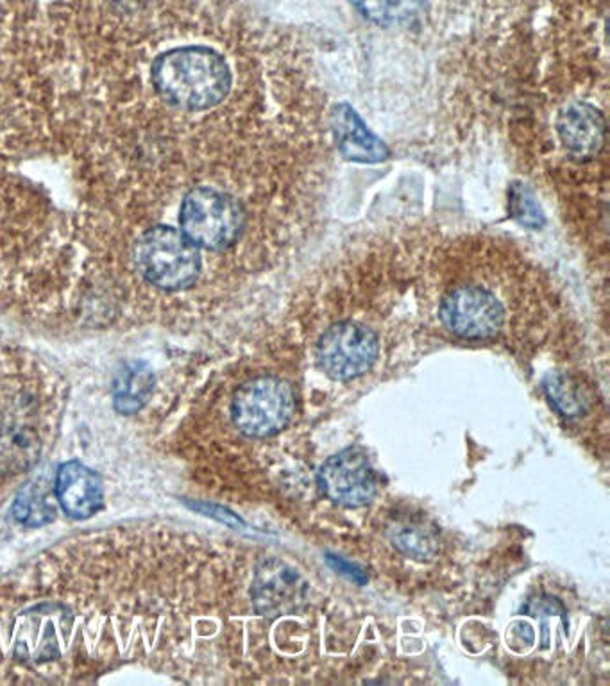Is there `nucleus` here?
<instances>
[{
	"mask_svg": "<svg viewBox=\"0 0 610 686\" xmlns=\"http://www.w3.org/2000/svg\"><path fill=\"white\" fill-rule=\"evenodd\" d=\"M151 75L159 97L187 111L217 108L234 86L226 58L204 45L167 50L154 61Z\"/></svg>",
	"mask_w": 610,
	"mask_h": 686,
	"instance_id": "obj_1",
	"label": "nucleus"
},
{
	"mask_svg": "<svg viewBox=\"0 0 610 686\" xmlns=\"http://www.w3.org/2000/svg\"><path fill=\"white\" fill-rule=\"evenodd\" d=\"M181 232L206 251H226L246 231V212L240 201L215 188H194L179 212Z\"/></svg>",
	"mask_w": 610,
	"mask_h": 686,
	"instance_id": "obj_2",
	"label": "nucleus"
},
{
	"mask_svg": "<svg viewBox=\"0 0 610 686\" xmlns=\"http://www.w3.org/2000/svg\"><path fill=\"white\" fill-rule=\"evenodd\" d=\"M134 265L154 287L178 291L198 281L201 254L183 232L159 226L142 234L134 245Z\"/></svg>",
	"mask_w": 610,
	"mask_h": 686,
	"instance_id": "obj_3",
	"label": "nucleus"
},
{
	"mask_svg": "<svg viewBox=\"0 0 610 686\" xmlns=\"http://www.w3.org/2000/svg\"><path fill=\"white\" fill-rule=\"evenodd\" d=\"M296 410V397L288 383L262 375L240 386L231 400V419L240 433L265 438L284 430Z\"/></svg>",
	"mask_w": 610,
	"mask_h": 686,
	"instance_id": "obj_4",
	"label": "nucleus"
},
{
	"mask_svg": "<svg viewBox=\"0 0 610 686\" xmlns=\"http://www.w3.org/2000/svg\"><path fill=\"white\" fill-rule=\"evenodd\" d=\"M380 341L376 333L358 322H338L321 336L318 361L330 377L349 381L374 365Z\"/></svg>",
	"mask_w": 610,
	"mask_h": 686,
	"instance_id": "obj_5",
	"label": "nucleus"
},
{
	"mask_svg": "<svg viewBox=\"0 0 610 686\" xmlns=\"http://www.w3.org/2000/svg\"><path fill=\"white\" fill-rule=\"evenodd\" d=\"M447 332L466 340H486L502 332L505 310L492 291L478 285L453 288L439 308Z\"/></svg>",
	"mask_w": 610,
	"mask_h": 686,
	"instance_id": "obj_6",
	"label": "nucleus"
},
{
	"mask_svg": "<svg viewBox=\"0 0 610 686\" xmlns=\"http://www.w3.org/2000/svg\"><path fill=\"white\" fill-rule=\"evenodd\" d=\"M327 500L346 508H360L376 495L378 476L362 449L349 447L327 459L318 476Z\"/></svg>",
	"mask_w": 610,
	"mask_h": 686,
	"instance_id": "obj_7",
	"label": "nucleus"
},
{
	"mask_svg": "<svg viewBox=\"0 0 610 686\" xmlns=\"http://www.w3.org/2000/svg\"><path fill=\"white\" fill-rule=\"evenodd\" d=\"M310 582L292 565L273 558L263 562L254 574L253 598L256 612L263 617H285L307 604Z\"/></svg>",
	"mask_w": 610,
	"mask_h": 686,
	"instance_id": "obj_8",
	"label": "nucleus"
},
{
	"mask_svg": "<svg viewBox=\"0 0 610 686\" xmlns=\"http://www.w3.org/2000/svg\"><path fill=\"white\" fill-rule=\"evenodd\" d=\"M553 128L562 148L573 159L590 161L606 147V117L586 100L562 106Z\"/></svg>",
	"mask_w": 610,
	"mask_h": 686,
	"instance_id": "obj_9",
	"label": "nucleus"
},
{
	"mask_svg": "<svg viewBox=\"0 0 610 686\" xmlns=\"http://www.w3.org/2000/svg\"><path fill=\"white\" fill-rule=\"evenodd\" d=\"M56 494L61 508L72 519H88L103 508V479L80 461L61 465L56 479Z\"/></svg>",
	"mask_w": 610,
	"mask_h": 686,
	"instance_id": "obj_10",
	"label": "nucleus"
},
{
	"mask_svg": "<svg viewBox=\"0 0 610 686\" xmlns=\"http://www.w3.org/2000/svg\"><path fill=\"white\" fill-rule=\"evenodd\" d=\"M332 131L344 158L360 164H380L391 156L387 145L369 131L360 115L349 105H338L332 111Z\"/></svg>",
	"mask_w": 610,
	"mask_h": 686,
	"instance_id": "obj_11",
	"label": "nucleus"
},
{
	"mask_svg": "<svg viewBox=\"0 0 610 686\" xmlns=\"http://www.w3.org/2000/svg\"><path fill=\"white\" fill-rule=\"evenodd\" d=\"M153 388V374L144 365H130L117 380L115 408L120 413H133L144 405Z\"/></svg>",
	"mask_w": 610,
	"mask_h": 686,
	"instance_id": "obj_12",
	"label": "nucleus"
},
{
	"mask_svg": "<svg viewBox=\"0 0 610 686\" xmlns=\"http://www.w3.org/2000/svg\"><path fill=\"white\" fill-rule=\"evenodd\" d=\"M391 542L399 553L416 562H430L439 553V540L419 523H403L391 529Z\"/></svg>",
	"mask_w": 610,
	"mask_h": 686,
	"instance_id": "obj_13",
	"label": "nucleus"
},
{
	"mask_svg": "<svg viewBox=\"0 0 610 686\" xmlns=\"http://www.w3.org/2000/svg\"><path fill=\"white\" fill-rule=\"evenodd\" d=\"M545 390L551 405L561 411L562 416L575 419L587 411V399L581 386L571 380L570 375L550 374L545 381Z\"/></svg>",
	"mask_w": 610,
	"mask_h": 686,
	"instance_id": "obj_14",
	"label": "nucleus"
},
{
	"mask_svg": "<svg viewBox=\"0 0 610 686\" xmlns=\"http://www.w3.org/2000/svg\"><path fill=\"white\" fill-rule=\"evenodd\" d=\"M357 10L378 24L396 22L407 13V0H351Z\"/></svg>",
	"mask_w": 610,
	"mask_h": 686,
	"instance_id": "obj_15",
	"label": "nucleus"
},
{
	"mask_svg": "<svg viewBox=\"0 0 610 686\" xmlns=\"http://www.w3.org/2000/svg\"><path fill=\"white\" fill-rule=\"evenodd\" d=\"M15 514L24 523H44L47 520V503L44 495L38 494L35 489L27 490L19 497L15 504Z\"/></svg>",
	"mask_w": 610,
	"mask_h": 686,
	"instance_id": "obj_16",
	"label": "nucleus"
},
{
	"mask_svg": "<svg viewBox=\"0 0 610 686\" xmlns=\"http://www.w3.org/2000/svg\"><path fill=\"white\" fill-rule=\"evenodd\" d=\"M512 213L514 218H517L523 226L528 228H541L545 218H542L541 208L537 206L536 198L531 197L530 193L526 190H517L512 195Z\"/></svg>",
	"mask_w": 610,
	"mask_h": 686,
	"instance_id": "obj_17",
	"label": "nucleus"
},
{
	"mask_svg": "<svg viewBox=\"0 0 610 686\" xmlns=\"http://www.w3.org/2000/svg\"><path fill=\"white\" fill-rule=\"evenodd\" d=\"M327 562H330L332 567L337 568L338 573L348 576L352 581L366 582V574L357 565H352V563L346 562V559L337 558V556H327Z\"/></svg>",
	"mask_w": 610,
	"mask_h": 686,
	"instance_id": "obj_18",
	"label": "nucleus"
}]
</instances>
